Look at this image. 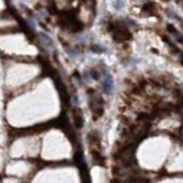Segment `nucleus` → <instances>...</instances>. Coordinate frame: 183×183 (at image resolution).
I'll return each mask as SVG.
<instances>
[{
	"mask_svg": "<svg viewBox=\"0 0 183 183\" xmlns=\"http://www.w3.org/2000/svg\"><path fill=\"white\" fill-rule=\"evenodd\" d=\"M114 39L117 41H123L129 39L130 33L127 30L126 27L121 23H114Z\"/></svg>",
	"mask_w": 183,
	"mask_h": 183,
	"instance_id": "nucleus-1",
	"label": "nucleus"
},
{
	"mask_svg": "<svg viewBox=\"0 0 183 183\" xmlns=\"http://www.w3.org/2000/svg\"><path fill=\"white\" fill-rule=\"evenodd\" d=\"M104 87L106 93H110V92H111L112 87H113V81H112V78H111V77H109L108 80H107V79L104 80Z\"/></svg>",
	"mask_w": 183,
	"mask_h": 183,
	"instance_id": "nucleus-2",
	"label": "nucleus"
}]
</instances>
